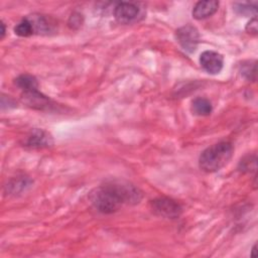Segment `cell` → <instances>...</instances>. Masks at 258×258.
<instances>
[{"label":"cell","mask_w":258,"mask_h":258,"mask_svg":"<svg viewBox=\"0 0 258 258\" xmlns=\"http://www.w3.org/2000/svg\"><path fill=\"white\" fill-rule=\"evenodd\" d=\"M142 198L141 192L124 182H111L95 188L89 194L93 207L100 213L112 214L124 205H135Z\"/></svg>","instance_id":"obj_1"},{"label":"cell","mask_w":258,"mask_h":258,"mask_svg":"<svg viewBox=\"0 0 258 258\" xmlns=\"http://www.w3.org/2000/svg\"><path fill=\"white\" fill-rule=\"evenodd\" d=\"M234 148L231 142L221 141L206 148L200 155V168L206 173H216L232 158Z\"/></svg>","instance_id":"obj_2"},{"label":"cell","mask_w":258,"mask_h":258,"mask_svg":"<svg viewBox=\"0 0 258 258\" xmlns=\"http://www.w3.org/2000/svg\"><path fill=\"white\" fill-rule=\"evenodd\" d=\"M150 208L155 215L166 219H177L183 213L181 205L168 198H158L151 201Z\"/></svg>","instance_id":"obj_3"},{"label":"cell","mask_w":258,"mask_h":258,"mask_svg":"<svg viewBox=\"0 0 258 258\" xmlns=\"http://www.w3.org/2000/svg\"><path fill=\"white\" fill-rule=\"evenodd\" d=\"M176 38L180 46L187 53H194L197 50L200 41L198 30L193 26H185L180 28L176 33Z\"/></svg>","instance_id":"obj_4"},{"label":"cell","mask_w":258,"mask_h":258,"mask_svg":"<svg viewBox=\"0 0 258 258\" xmlns=\"http://www.w3.org/2000/svg\"><path fill=\"white\" fill-rule=\"evenodd\" d=\"M140 16V9L131 3H120L114 9L115 20L122 25L135 23Z\"/></svg>","instance_id":"obj_5"},{"label":"cell","mask_w":258,"mask_h":258,"mask_svg":"<svg viewBox=\"0 0 258 258\" xmlns=\"http://www.w3.org/2000/svg\"><path fill=\"white\" fill-rule=\"evenodd\" d=\"M200 64L202 68L209 74H219L224 65L223 56L214 51H206L200 57Z\"/></svg>","instance_id":"obj_6"},{"label":"cell","mask_w":258,"mask_h":258,"mask_svg":"<svg viewBox=\"0 0 258 258\" xmlns=\"http://www.w3.org/2000/svg\"><path fill=\"white\" fill-rule=\"evenodd\" d=\"M218 8H219V3L216 2V0L199 2L193 10V17L196 20L208 19L217 13Z\"/></svg>","instance_id":"obj_7"},{"label":"cell","mask_w":258,"mask_h":258,"mask_svg":"<svg viewBox=\"0 0 258 258\" xmlns=\"http://www.w3.org/2000/svg\"><path fill=\"white\" fill-rule=\"evenodd\" d=\"M52 137L43 130L37 129L34 130L32 135L29 137L27 144L31 147H36V148H42V147H47L50 144H52Z\"/></svg>","instance_id":"obj_8"},{"label":"cell","mask_w":258,"mask_h":258,"mask_svg":"<svg viewBox=\"0 0 258 258\" xmlns=\"http://www.w3.org/2000/svg\"><path fill=\"white\" fill-rule=\"evenodd\" d=\"M16 85L23 90L24 93H28V92H32L35 90H39V83L37 81V79L32 76V75H28V74H24L19 76L16 79Z\"/></svg>","instance_id":"obj_9"},{"label":"cell","mask_w":258,"mask_h":258,"mask_svg":"<svg viewBox=\"0 0 258 258\" xmlns=\"http://www.w3.org/2000/svg\"><path fill=\"white\" fill-rule=\"evenodd\" d=\"M193 112L199 116H208L212 113L211 102L206 98H197L193 101Z\"/></svg>","instance_id":"obj_10"},{"label":"cell","mask_w":258,"mask_h":258,"mask_svg":"<svg viewBox=\"0 0 258 258\" xmlns=\"http://www.w3.org/2000/svg\"><path fill=\"white\" fill-rule=\"evenodd\" d=\"M33 23L35 33L39 34H49L53 30V25L51 21L44 16H34L32 19H30Z\"/></svg>","instance_id":"obj_11"},{"label":"cell","mask_w":258,"mask_h":258,"mask_svg":"<svg viewBox=\"0 0 258 258\" xmlns=\"http://www.w3.org/2000/svg\"><path fill=\"white\" fill-rule=\"evenodd\" d=\"M15 33L19 37H23V38H28V37L33 36L35 34V29H34L33 23L30 20V18H26V19L22 20L16 26Z\"/></svg>","instance_id":"obj_12"},{"label":"cell","mask_w":258,"mask_h":258,"mask_svg":"<svg viewBox=\"0 0 258 258\" xmlns=\"http://www.w3.org/2000/svg\"><path fill=\"white\" fill-rule=\"evenodd\" d=\"M234 11L244 17H249L251 15H256L257 13V4L252 3V4H235L234 5Z\"/></svg>","instance_id":"obj_13"},{"label":"cell","mask_w":258,"mask_h":258,"mask_svg":"<svg viewBox=\"0 0 258 258\" xmlns=\"http://www.w3.org/2000/svg\"><path fill=\"white\" fill-rule=\"evenodd\" d=\"M241 75H243V77L249 81H255L256 80V62L249 61V62L243 63V65L241 66Z\"/></svg>","instance_id":"obj_14"},{"label":"cell","mask_w":258,"mask_h":258,"mask_svg":"<svg viewBox=\"0 0 258 258\" xmlns=\"http://www.w3.org/2000/svg\"><path fill=\"white\" fill-rule=\"evenodd\" d=\"M240 165H241L242 170H247V171H250L251 169L255 170L256 169V156L254 155L253 157L252 156L246 157V159L241 160Z\"/></svg>","instance_id":"obj_15"},{"label":"cell","mask_w":258,"mask_h":258,"mask_svg":"<svg viewBox=\"0 0 258 258\" xmlns=\"http://www.w3.org/2000/svg\"><path fill=\"white\" fill-rule=\"evenodd\" d=\"M246 32L250 35L256 36L258 33V24H257V19L253 18L247 25L246 27Z\"/></svg>","instance_id":"obj_16"},{"label":"cell","mask_w":258,"mask_h":258,"mask_svg":"<svg viewBox=\"0 0 258 258\" xmlns=\"http://www.w3.org/2000/svg\"><path fill=\"white\" fill-rule=\"evenodd\" d=\"M6 36V26L4 22H2V39H4Z\"/></svg>","instance_id":"obj_17"},{"label":"cell","mask_w":258,"mask_h":258,"mask_svg":"<svg viewBox=\"0 0 258 258\" xmlns=\"http://www.w3.org/2000/svg\"><path fill=\"white\" fill-rule=\"evenodd\" d=\"M251 256H252V257H255V256H256V245H254V246H253V248H252Z\"/></svg>","instance_id":"obj_18"}]
</instances>
